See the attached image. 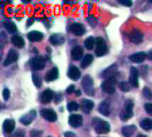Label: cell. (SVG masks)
Here are the masks:
<instances>
[{
    "mask_svg": "<svg viewBox=\"0 0 152 137\" xmlns=\"http://www.w3.org/2000/svg\"><path fill=\"white\" fill-rule=\"evenodd\" d=\"M93 125L94 127V130L97 134L99 135H102V134H107L110 132V124L101 119H94L93 120Z\"/></svg>",
    "mask_w": 152,
    "mask_h": 137,
    "instance_id": "obj_1",
    "label": "cell"
},
{
    "mask_svg": "<svg viewBox=\"0 0 152 137\" xmlns=\"http://www.w3.org/2000/svg\"><path fill=\"white\" fill-rule=\"evenodd\" d=\"M15 137H24V132L23 131H18L15 135Z\"/></svg>",
    "mask_w": 152,
    "mask_h": 137,
    "instance_id": "obj_41",
    "label": "cell"
},
{
    "mask_svg": "<svg viewBox=\"0 0 152 137\" xmlns=\"http://www.w3.org/2000/svg\"><path fill=\"white\" fill-rule=\"evenodd\" d=\"M18 58H19V53H18V52H17L16 50L12 49V48L10 49V51H9V53H8V54H7L5 60H4V67L9 66V65L12 64V62H15L18 60Z\"/></svg>",
    "mask_w": 152,
    "mask_h": 137,
    "instance_id": "obj_8",
    "label": "cell"
},
{
    "mask_svg": "<svg viewBox=\"0 0 152 137\" xmlns=\"http://www.w3.org/2000/svg\"><path fill=\"white\" fill-rule=\"evenodd\" d=\"M4 29L11 34L12 33H15L17 31V27L16 25L14 24V22L11 21H4Z\"/></svg>",
    "mask_w": 152,
    "mask_h": 137,
    "instance_id": "obj_27",
    "label": "cell"
},
{
    "mask_svg": "<svg viewBox=\"0 0 152 137\" xmlns=\"http://www.w3.org/2000/svg\"><path fill=\"white\" fill-rule=\"evenodd\" d=\"M80 95H81V92H80V90H77V91L76 92V95H77V96H80Z\"/></svg>",
    "mask_w": 152,
    "mask_h": 137,
    "instance_id": "obj_44",
    "label": "cell"
},
{
    "mask_svg": "<svg viewBox=\"0 0 152 137\" xmlns=\"http://www.w3.org/2000/svg\"><path fill=\"white\" fill-rule=\"evenodd\" d=\"M28 38L31 42H38V41H41L44 38V34L41 33L40 31L33 30V31H30L28 34Z\"/></svg>",
    "mask_w": 152,
    "mask_h": 137,
    "instance_id": "obj_19",
    "label": "cell"
},
{
    "mask_svg": "<svg viewBox=\"0 0 152 137\" xmlns=\"http://www.w3.org/2000/svg\"><path fill=\"white\" fill-rule=\"evenodd\" d=\"M3 98L4 101H7L10 98V90L8 88H4L3 90Z\"/></svg>",
    "mask_w": 152,
    "mask_h": 137,
    "instance_id": "obj_35",
    "label": "cell"
},
{
    "mask_svg": "<svg viewBox=\"0 0 152 137\" xmlns=\"http://www.w3.org/2000/svg\"><path fill=\"white\" fill-rule=\"evenodd\" d=\"M49 41L53 45H61L65 42V38L61 34H53L49 37Z\"/></svg>",
    "mask_w": 152,
    "mask_h": 137,
    "instance_id": "obj_18",
    "label": "cell"
},
{
    "mask_svg": "<svg viewBox=\"0 0 152 137\" xmlns=\"http://www.w3.org/2000/svg\"><path fill=\"white\" fill-rule=\"evenodd\" d=\"M74 90H75V86H74V85H70V86L67 88L66 92H67L69 95H70V94H72V93L74 92Z\"/></svg>",
    "mask_w": 152,
    "mask_h": 137,
    "instance_id": "obj_39",
    "label": "cell"
},
{
    "mask_svg": "<svg viewBox=\"0 0 152 137\" xmlns=\"http://www.w3.org/2000/svg\"><path fill=\"white\" fill-rule=\"evenodd\" d=\"M146 58H147V54L144 52L135 53L130 55V57H129L130 61L134 63H142L145 61Z\"/></svg>",
    "mask_w": 152,
    "mask_h": 137,
    "instance_id": "obj_15",
    "label": "cell"
},
{
    "mask_svg": "<svg viewBox=\"0 0 152 137\" xmlns=\"http://www.w3.org/2000/svg\"><path fill=\"white\" fill-rule=\"evenodd\" d=\"M129 39L132 43L134 44H141L143 40V34L138 30V29H134L130 34H129Z\"/></svg>",
    "mask_w": 152,
    "mask_h": 137,
    "instance_id": "obj_9",
    "label": "cell"
},
{
    "mask_svg": "<svg viewBox=\"0 0 152 137\" xmlns=\"http://www.w3.org/2000/svg\"><path fill=\"white\" fill-rule=\"evenodd\" d=\"M61 101V95H57L55 97V103H59Z\"/></svg>",
    "mask_w": 152,
    "mask_h": 137,
    "instance_id": "obj_40",
    "label": "cell"
},
{
    "mask_svg": "<svg viewBox=\"0 0 152 137\" xmlns=\"http://www.w3.org/2000/svg\"><path fill=\"white\" fill-rule=\"evenodd\" d=\"M53 92L50 89H46L45 90L41 95H40V101L42 103L44 104H47V103H50L51 101L53 100Z\"/></svg>",
    "mask_w": 152,
    "mask_h": 137,
    "instance_id": "obj_14",
    "label": "cell"
},
{
    "mask_svg": "<svg viewBox=\"0 0 152 137\" xmlns=\"http://www.w3.org/2000/svg\"><path fill=\"white\" fill-rule=\"evenodd\" d=\"M118 86H119L120 90H122V91H124V92H128V91H130V89H131L129 84H128L127 82H126V81L120 82V83L118 84Z\"/></svg>",
    "mask_w": 152,
    "mask_h": 137,
    "instance_id": "obj_33",
    "label": "cell"
},
{
    "mask_svg": "<svg viewBox=\"0 0 152 137\" xmlns=\"http://www.w3.org/2000/svg\"><path fill=\"white\" fill-rule=\"evenodd\" d=\"M118 72V66L116 65V64H113V65H111L110 67H109L107 70H105L103 72H102V78H111V77H115V74Z\"/></svg>",
    "mask_w": 152,
    "mask_h": 137,
    "instance_id": "obj_21",
    "label": "cell"
},
{
    "mask_svg": "<svg viewBox=\"0 0 152 137\" xmlns=\"http://www.w3.org/2000/svg\"><path fill=\"white\" fill-rule=\"evenodd\" d=\"M141 127L145 131H150L152 129V119H145L141 121L140 123Z\"/></svg>",
    "mask_w": 152,
    "mask_h": 137,
    "instance_id": "obj_28",
    "label": "cell"
},
{
    "mask_svg": "<svg viewBox=\"0 0 152 137\" xmlns=\"http://www.w3.org/2000/svg\"><path fill=\"white\" fill-rule=\"evenodd\" d=\"M30 66L34 70H43L45 66V59L42 56L34 57L30 61Z\"/></svg>",
    "mask_w": 152,
    "mask_h": 137,
    "instance_id": "obj_6",
    "label": "cell"
},
{
    "mask_svg": "<svg viewBox=\"0 0 152 137\" xmlns=\"http://www.w3.org/2000/svg\"><path fill=\"white\" fill-rule=\"evenodd\" d=\"M118 3L123 4V5H126V6H131L133 4V2L130 0H119Z\"/></svg>",
    "mask_w": 152,
    "mask_h": 137,
    "instance_id": "obj_37",
    "label": "cell"
},
{
    "mask_svg": "<svg viewBox=\"0 0 152 137\" xmlns=\"http://www.w3.org/2000/svg\"><path fill=\"white\" fill-rule=\"evenodd\" d=\"M116 84H117L116 77L109 78L102 83V89L105 93H107L109 95H112L116 91Z\"/></svg>",
    "mask_w": 152,
    "mask_h": 137,
    "instance_id": "obj_2",
    "label": "cell"
},
{
    "mask_svg": "<svg viewBox=\"0 0 152 137\" xmlns=\"http://www.w3.org/2000/svg\"><path fill=\"white\" fill-rule=\"evenodd\" d=\"M94 103L91 100H87V99L83 100L80 103L81 110L86 113H89L94 109Z\"/></svg>",
    "mask_w": 152,
    "mask_h": 137,
    "instance_id": "obj_22",
    "label": "cell"
},
{
    "mask_svg": "<svg viewBox=\"0 0 152 137\" xmlns=\"http://www.w3.org/2000/svg\"><path fill=\"white\" fill-rule=\"evenodd\" d=\"M142 94H143L144 97L147 98L148 100H152V93L151 91L150 90V88L144 87L143 88V91H142Z\"/></svg>",
    "mask_w": 152,
    "mask_h": 137,
    "instance_id": "obj_34",
    "label": "cell"
},
{
    "mask_svg": "<svg viewBox=\"0 0 152 137\" xmlns=\"http://www.w3.org/2000/svg\"><path fill=\"white\" fill-rule=\"evenodd\" d=\"M15 128V122L12 119H5L3 124V129L5 133L10 134Z\"/></svg>",
    "mask_w": 152,
    "mask_h": 137,
    "instance_id": "obj_24",
    "label": "cell"
},
{
    "mask_svg": "<svg viewBox=\"0 0 152 137\" xmlns=\"http://www.w3.org/2000/svg\"><path fill=\"white\" fill-rule=\"evenodd\" d=\"M32 81H33L34 85H35L37 88H39V87L41 86L42 79H41V78H40V76H39L38 74H37V73H33V74H32Z\"/></svg>",
    "mask_w": 152,
    "mask_h": 137,
    "instance_id": "obj_31",
    "label": "cell"
},
{
    "mask_svg": "<svg viewBox=\"0 0 152 137\" xmlns=\"http://www.w3.org/2000/svg\"><path fill=\"white\" fill-rule=\"evenodd\" d=\"M95 45H96V48H95V54L98 57L103 56L104 54H106L107 53V45L104 41V39L101 37H98L95 38Z\"/></svg>",
    "mask_w": 152,
    "mask_h": 137,
    "instance_id": "obj_4",
    "label": "cell"
},
{
    "mask_svg": "<svg viewBox=\"0 0 152 137\" xmlns=\"http://www.w3.org/2000/svg\"><path fill=\"white\" fill-rule=\"evenodd\" d=\"M144 108H145V111L148 114L150 115H152V103H146L144 105Z\"/></svg>",
    "mask_w": 152,
    "mask_h": 137,
    "instance_id": "obj_36",
    "label": "cell"
},
{
    "mask_svg": "<svg viewBox=\"0 0 152 137\" xmlns=\"http://www.w3.org/2000/svg\"><path fill=\"white\" fill-rule=\"evenodd\" d=\"M11 42L14 46H16L18 48H22L24 46V45H25L24 39L20 36H18V35L12 36V38H11Z\"/></svg>",
    "mask_w": 152,
    "mask_h": 137,
    "instance_id": "obj_25",
    "label": "cell"
},
{
    "mask_svg": "<svg viewBox=\"0 0 152 137\" xmlns=\"http://www.w3.org/2000/svg\"><path fill=\"white\" fill-rule=\"evenodd\" d=\"M83 53H84V50L81 46L77 45L75 47L72 48L71 50V57L74 61H78L83 57Z\"/></svg>",
    "mask_w": 152,
    "mask_h": 137,
    "instance_id": "obj_20",
    "label": "cell"
},
{
    "mask_svg": "<svg viewBox=\"0 0 152 137\" xmlns=\"http://www.w3.org/2000/svg\"><path fill=\"white\" fill-rule=\"evenodd\" d=\"M58 77H59V70H58V68L54 67L46 73L45 78L46 82H52V81L56 80L58 78Z\"/></svg>",
    "mask_w": 152,
    "mask_h": 137,
    "instance_id": "obj_17",
    "label": "cell"
},
{
    "mask_svg": "<svg viewBox=\"0 0 152 137\" xmlns=\"http://www.w3.org/2000/svg\"><path fill=\"white\" fill-rule=\"evenodd\" d=\"M83 123V118L78 114H71L69 118V124L72 127H79Z\"/></svg>",
    "mask_w": 152,
    "mask_h": 137,
    "instance_id": "obj_12",
    "label": "cell"
},
{
    "mask_svg": "<svg viewBox=\"0 0 152 137\" xmlns=\"http://www.w3.org/2000/svg\"><path fill=\"white\" fill-rule=\"evenodd\" d=\"M133 109H134V103L131 100H126L125 103V109L120 113V119L123 121H126L127 119L133 117Z\"/></svg>",
    "mask_w": 152,
    "mask_h": 137,
    "instance_id": "obj_3",
    "label": "cell"
},
{
    "mask_svg": "<svg viewBox=\"0 0 152 137\" xmlns=\"http://www.w3.org/2000/svg\"><path fill=\"white\" fill-rule=\"evenodd\" d=\"M42 132L41 131H36V130H33L31 133H30V136L31 137H39L41 136Z\"/></svg>",
    "mask_w": 152,
    "mask_h": 137,
    "instance_id": "obj_38",
    "label": "cell"
},
{
    "mask_svg": "<svg viewBox=\"0 0 152 137\" xmlns=\"http://www.w3.org/2000/svg\"><path fill=\"white\" fill-rule=\"evenodd\" d=\"M79 107H80V105L79 104H77L76 102H71V103H69L68 105H67V109H68V111H77L78 109H79Z\"/></svg>",
    "mask_w": 152,
    "mask_h": 137,
    "instance_id": "obj_32",
    "label": "cell"
},
{
    "mask_svg": "<svg viewBox=\"0 0 152 137\" xmlns=\"http://www.w3.org/2000/svg\"><path fill=\"white\" fill-rule=\"evenodd\" d=\"M48 137H50V136H48Z\"/></svg>",
    "mask_w": 152,
    "mask_h": 137,
    "instance_id": "obj_46",
    "label": "cell"
},
{
    "mask_svg": "<svg viewBox=\"0 0 152 137\" xmlns=\"http://www.w3.org/2000/svg\"><path fill=\"white\" fill-rule=\"evenodd\" d=\"M64 137H75V134L68 132V133H66V134L64 135Z\"/></svg>",
    "mask_w": 152,
    "mask_h": 137,
    "instance_id": "obj_42",
    "label": "cell"
},
{
    "mask_svg": "<svg viewBox=\"0 0 152 137\" xmlns=\"http://www.w3.org/2000/svg\"><path fill=\"white\" fill-rule=\"evenodd\" d=\"M69 31L74 34L75 36H77V37H80L82 35L85 34L86 32V29L85 27L81 24V23H73L70 27H69Z\"/></svg>",
    "mask_w": 152,
    "mask_h": 137,
    "instance_id": "obj_11",
    "label": "cell"
},
{
    "mask_svg": "<svg viewBox=\"0 0 152 137\" xmlns=\"http://www.w3.org/2000/svg\"><path fill=\"white\" fill-rule=\"evenodd\" d=\"M135 130H136V127L134 125L126 126L122 128V134L125 137H132V136H134Z\"/></svg>",
    "mask_w": 152,
    "mask_h": 137,
    "instance_id": "obj_26",
    "label": "cell"
},
{
    "mask_svg": "<svg viewBox=\"0 0 152 137\" xmlns=\"http://www.w3.org/2000/svg\"><path fill=\"white\" fill-rule=\"evenodd\" d=\"M99 112L106 117H108L110 115V103L108 101H103L101 103V104L99 105Z\"/></svg>",
    "mask_w": 152,
    "mask_h": 137,
    "instance_id": "obj_23",
    "label": "cell"
},
{
    "mask_svg": "<svg viewBox=\"0 0 152 137\" xmlns=\"http://www.w3.org/2000/svg\"><path fill=\"white\" fill-rule=\"evenodd\" d=\"M68 77L70 79L77 81L81 77V72L78 70V68H77L76 66H70L68 70Z\"/></svg>",
    "mask_w": 152,
    "mask_h": 137,
    "instance_id": "obj_16",
    "label": "cell"
},
{
    "mask_svg": "<svg viewBox=\"0 0 152 137\" xmlns=\"http://www.w3.org/2000/svg\"><path fill=\"white\" fill-rule=\"evenodd\" d=\"M147 58H148L149 60L152 61V50L149 51V53H147Z\"/></svg>",
    "mask_w": 152,
    "mask_h": 137,
    "instance_id": "obj_43",
    "label": "cell"
},
{
    "mask_svg": "<svg viewBox=\"0 0 152 137\" xmlns=\"http://www.w3.org/2000/svg\"><path fill=\"white\" fill-rule=\"evenodd\" d=\"M36 117H37V112L36 111L32 110L20 119V123H22L24 126H28L31 124V122L36 119Z\"/></svg>",
    "mask_w": 152,
    "mask_h": 137,
    "instance_id": "obj_13",
    "label": "cell"
},
{
    "mask_svg": "<svg viewBox=\"0 0 152 137\" xmlns=\"http://www.w3.org/2000/svg\"><path fill=\"white\" fill-rule=\"evenodd\" d=\"M40 114H41V116H42L45 119H46V120L49 121V122H54V121H56V119H57V115H56V113H55L53 111H52V110L43 109V110H41Z\"/></svg>",
    "mask_w": 152,
    "mask_h": 137,
    "instance_id": "obj_10",
    "label": "cell"
},
{
    "mask_svg": "<svg viewBox=\"0 0 152 137\" xmlns=\"http://www.w3.org/2000/svg\"><path fill=\"white\" fill-rule=\"evenodd\" d=\"M139 71L135 67H132L130 69V77H129V83L133 87L139 86Z\"/></svg>",
    "mask_w": 152,
    "mask_h": 137,
    "instance_id": "obj_7",
    "label": "cell"
},
{
    "mask_svg": "<svg viewBox=\"0 0 152 137\" xmlns=\"http://www.w3.org/2000/svg\"><path fill=\"white\" fill-rule=\"evenodd\" d=\"M93 55L92 54H86V56H84V58L82 59V62H81V67L83 69H86L87 68L92 62H93Z\"/></svg>",
    "mask_w": 152,
    "mask_h": 137,
    "instance_id": "obj_29",
    "label": "cell"
},
{
    "mask_svg": "<svg viewBox=\"0 0 152 137\" xmlns=\"http://www.w3.org/2000/svg\"><path fill=\"white\" fill-rule=\"evenodd\" d=\"M82 86H83V88H84L86 95H94V81H93V78L89 75H86L83 78Z\"/></svg>",
    "mask_w": 152,
    "mask_h": 137,
    "instance_id": "obj_5",
    "label": "cell"
},
{
    "mask_svg": "<svg viewBox=\"0 0 152 137\" xmlns=\"http://www.w3.org/2000/svg\"><path fill=\"white\" fill-rule=\"evenodd\" d=\"M137 137H147L146 136H144V135H139V136H137Z\"/></svg>",
    "mask_w": 152,
    "mask_h": 137,
    "instance_id": "obj_45",
    "label": "cell"
},
{
    "mask_svg": "<svg viewBox=\"0 0 152 137\" xmlns=\"http://www.w3.org/2000/svg\"><path fill=\"white\" fill-rule=\"evenodd\" d=\"M84 44H85V47L87 50H93V48L95 45V39L93 37H89L85 40Z\"/></svg>",
    "mask_w": 152,
    "mask_h": 137,
    "instance_id": "obj_30",
    "label": "cell"
}]
</instances>
